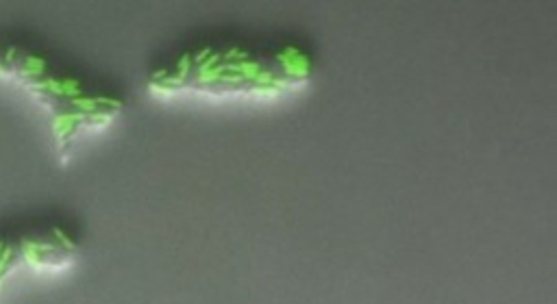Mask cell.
Masks as SVG:
<instances>
[{"mask_svg": "<svg viewBox=\"0 0 557 304\" xmlns=\"http://www.w3.org/2000/svg\"><path fill=\"white\" fill-rule=\"evenodd\" d=\"M307 78V61L296 50L250 52L228 48L205 50L159 72V89H191L209 93H274Z\"/></svg>", "mask_w": 557, "mask_h": 304, "instance_id": "6da1fadb", "label": "cell"}]
</instances>
